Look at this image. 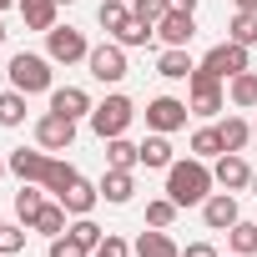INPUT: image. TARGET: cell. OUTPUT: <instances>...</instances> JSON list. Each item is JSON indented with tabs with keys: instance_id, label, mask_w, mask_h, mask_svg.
Instances as JSON below:
<instances>
[{
	"instance_id": "cell-35",
	"label": "cell",
	"mask_w": 257,
	"mask_h": 257,
	"mask_svg": "<svg viewBox=\"0 0 257 257\" xmlns=\"http://www.w3.org/2000/svg\"><path fill=\"white\" fill-rule=\"evenodd\" d=\"M26 247V222H0V257Z\"/></svg>"
},
{
	"instance_id": "cell-28",
	"label": "cell",
	"mask_w": 257,
	"mask_h": 257,
	"mask_svg": "<svg viewBox=\"0 0 257 257\" xmlns=\"http://www.w3.org/2000/svg\"><path fill=\"white\" fill-rule=\"evenodd\" d=\"M227 41H237V46H257V11H237L232 26H227Z\"/></svg>"
},
{
	"instance_id": "cell-33",
	"label": "cell",
	"mask_w": 257,
	"mask_h": 257,
	"mask_svg": "<svg viewBox=\"0 0 257 257\" xmlns=\"http://www.w3.org/2000/svg\"><path fill=\"white\" fill-rule=\"evenodd\" d=\"M66 232H71V237H76V242H81L86 252H96V247H101V237H106V232H101V227H96L91 217H76V222H71Z\"/></svg>"
},
{
	"instance_id": "cell-16",
	"label": "cell",
	"mask_w": 257,
	"mask_h": 257,
	"mask_svg": "<svg viewBox=\"0 0 257 257\" xmlns=\"http://www.w3.org/2000/svg\"><path fill=\"white\" fill-rule=\"evenodd\" d=\"M101 197L111 202V207H126L137 197V177L132 172H116V167H106V177H101Z\"/></svg>"
},
{
	"instance_id": "cell-39",
	"label": "cell",
	"mask_w": 257,
	"mask_h": 257,
	"mask_svg": "<svg viewBox=\"0 0 257 257\" xmlns=\"http://www.w3.org/2000/svg\"><path fill=\"white\" fill-rule=\"evenodd\" d=\"M172 6H177V11H197V0H172Z\"/></svg>"
},
{
	"instance_id": "cell-22",
	"label": "cell",
	"mask_w": 257,
	"mask_h": 257,
	"mask_svg": "<svg viewBox=\"0 0 257 257\" xmlns=\"http://www.w3.org/2000/svg\"><path fill=\"white\" fill-rule=\"evenodd\" d=\"M106 167H116V172L142 167V147H132L126 137H111V142H106Z\"/></svg>"
},
{
	"instance_id": "cell-11",
	"label": "cell",
	"mask_w": 257,
	"mask_h": 257,
	"mask_svg": "<svg viewBox=\"0 0 257 257\" xmlns=\"http://www.w3.org/2000/svg\"><path fill=\"white\" fill-rule=\"evenodd\" d=\"M202 222H207L212 232H227L232 222H242V212H237V197H232V192H212V197L202 202Z\"/></svg>"
},
{
	"instance_id": "cell-24",
	"label": "cell",
	"mask_w": 257,
	"mask_h": 257,
	"mask_svg": "<svg viewBox=\"0 0 257 257\" xmlns=\"http://www.w3.org/2000/svg\"><path fill=\"white\" fill-rule=\"evenodd\" d=\"M76 182H81V172H76L71 162H61V157H51V167H46V182H41V187L61 197V192H66V187H76Z\"/></svg>"
},
{
	"instance_id": "cell-41",
	"label": "cell",
	"mask_w": 257,
	"mask_h": 257,
	"mask_svg": "<svg viewBox=\"0 0 257 257\" xmlns=\"http://www.w3.org/2000/svg\"><path fill=\"white\" fill-rule=\"evenodd\" d=\"M11 6H21V0H0V11H11Z\"/></svg>"
},
{
	"instance_id": "cell-37",
	"label": "cell",
	"mask_w": 257,
	"mask_h": 257,
	"mask_svg": "<svg viewBox=\"0 0 257 257\" xmlns=\"http://www.w3.org/2000/svg\"><path fill=\"white\" fill-rule=\"evenodd\" d=\"M51 257H91V252H86V247L66 232V237H51Z\"/></svg>"
},
{
	"instance_id": "cell-32",
	"label": "cell",
	"mask_w": 257,
	"mask_h": 257,
	"mask_svg": "<svg viewBox=\"0 0 257 257\" xmlns=\"http://www.w3.org/2000/svg\"><path fill=\"white\" fill-rule=\"evenodd\" d=\"M192 157H222V137H217V126H202V132H192Z\"/></svg>"
},
{
	"instance_id": "cell-15",
	"label": "cell",
	"mask_w": 257,
	"mask_h": 257,
	"mask_svg": "<svg viewBox=\"0 0 257 257\" xmlns=\"http://www.w3.org/2000/svg\"><path fill=\"white\" fill-rule=\"evenodd\" d=\"M51 111L81 121V116H91V96H86L81 86H56V91H51Z\"/></svg>"
},
{
	"instance_id": "cell-5",
	"label": "cell",
	"mask_w": 257,
	"mask_h": 257,
	"mask_svg": "<svg viewBox=\"0 0 257 257\" xmlns=\"http://www.w3.org/2000/svg\"><path fill=\"white\" fill-rule=\"evenodd\" d=\"M46 56L56 66H71V61H86L91 46H86V36L76 26H56V31H46Z\"/></svg>"
},
{
	"instance_id": "cell-20",
	"label": "cell",
	"mask_w": 257,
	"mask_h": 257,
	"mask_svg": "<svg viewBox=\"0 0 257 257\" xmlns=\"http://www.w3.org/2000/svg\"><path fill=\"white\" fill-rule=\"evenodd\" d=\"M227 101H232L237 111H257V71H242V76H232V86H227Z\"/></svg>"
},
{
	"instance_id": "cell-42",
	"label": "cell",
	"mask_w": 257,
	"mask_h": 257,
	"mask_svg": "<svg viewBox=\"0 0 257 257\" xmlns=\"http://www.w3.org/2000/svg\"><path fill=\"white\" fill-rule=\"evenodd\" d=\"M6 36H11V31H6V26H0V46H6Z\"/></svg>"
},
{
	"instance_id": "cell-2",
	"label": "cell",
	"mask_w": 257,
	"mask_h": 257,
	"mask_svg": "<svg viewBox=\"0 0 257 257\" xmlns=\"http://www.w3.org/2000/svg\"><path fill=\"white\" fill-rule=\"evenodd\" d=\"M11 86H16V91H26V96L56 91V86H51V56H36V51L11 56Z\"/></svg>"
},
{
	"instance_id": "cell-1",
	"label": "cell",
	"mask_w": 257,
	"mask_h": 257,
	"mask_svg": "<svg viewBox=\"0 0 257 257\" xmlns=\"http://www.w3.org/2000/svg\"><path fill=\"white\" fill-rule=\"evenodd\" d=\"M212 187H217V177H212V167H207L202 157H187V162H172V167H167V197H172L177 207L207 202Z\"/></svg>"
},
{
	"instance_id": "cell-8",
	"label": "cell",
	"mask_w": 257,
	"mask_h": 257,
	"mask_svg": "<svg viewBox=\"0 0 257 257\" xmlns=\"http://www.w3.org/2000/svg\"><path fill=\"white\" fill-rule=\"evenodd\" d=\"M187 116H192V106H187V101H177V96H157V101L147 106V126H152V132H162V137L182 132Z\"/></svg>"
},
{
	"instance_id": "cell-18",
	"label": "cell",
	"mask_w": 257,
	"mask_h": 257,
	"mask_svg": "<svg viewBox=\"0 0 257 257\" xmlns=\"http://www.w3.org/2000/svg\"><path fill=\"white\" fill-rule=\"evenodd\" d=\"M132 252H137V257H182V247L167 237V227H152V232H142Z\"/></svg>"
},
{
	"instance_id": "cell-10",
	"label": "cell",
	"mask_w": 257,
	"mask_h": 257,
	"mask_svg": "<svg viewBox=\"0 0 257 257\" xmlns=\"http://www.w3.org/2000/svg\"><path fill=\"white\" fill-rule=\"evenodd\" d=\"M212 177H217L222 192H242V187H252V167L242 162V152H222L217 167H212Z\"/></svg>"
},
{
	"instance_id": "cell-40",
	"label": "cell",
	"mask_w": 257,
	"mask_h": 257,
	"mask_svg": "<svg viewBox=\"0 0 257 257\" xmlns=\"http://www.w3.org/2000/svg\"><path fill=\"white\" fill-rule=\"evenodd\" d=\"M237 11H257V0H237Z\"/></svg>"
},
{
	"instance_id": "cell-34",
	"label": "cell",
	"mask_w": 257,
	"mask_h": 257,
	"mask_svg": "<svg viewBox=\"0 0 257 257\" xmlns=\"http://www.w3.org/2000/svg\"><path fill=\"white\" fill-rule=\"evenodd\" d=\"M167 11H172V0H132V16H137L142 26H157Z\"/></svg>"
},
{
	"instance_id": "cell-23",
	"label": "cell",
	"mask_w": 257,
	"mask_h": 257,
	"mask_svg": "<svg viewBox=\"0 0 257 257\" xmlns=\"http://www.w3.org/2000/svg\"><path fill=\"white\" fill-rule=\"evenodd\" d=\"M96 21L111 31V36H121L126 26H132L137 16H132V6H126V0H101V11H96Z\"/></svg>"
},
{
	"instance_id": "cell-17",
	"label": "cell",
	"mask_w": 257,
	"mask_h": 257,
	"mask_svg": "<svg viewBox=\"0 0 257 257\" xmlns=\"http://www.w3.org/2000/svg\"><path fill=\"white\" fill-rule=\"evenodd\" d=\"M56 202H61L71 217H91V207L101 202V187H91V182H76V187H66Z\"/></svg>"
},
{
	"instance_id": "cell-30",
	"label": "cell",
	"mask_w": 257,
	"mask_h": 257,
	"mask_svg": "<svg viewBox=\"0 0 257 257\" xmlns=\"http://www.w3.org/2000/svg\"><path fill=\"white\" fill-rule=\"evenodd\" d=\"M41 207H46V197H41V192H36V187H31V182H26V187H21V192H16V217H21V222H26V227H31V222H36V212H41Z\"/></svg>"
},
{
	"instance_id": "cell-45",
	"label": "cell",
	"mask_w": 257,
	"mask_h": 257,
	"mask_svg": "<svg viewBox=\"0 0 257 257\" xmlns=\"http://www.w3.org/2000/svg\"><path fill=\"white\" fill-rule=\"evenodd\" d=\"M61 6H71V0H61Z\"/></svg>"
},
{
	"instance_id": "cell-3",
	"label": "cell",
	"mask_w": 257,
	"mask_h": 257,
	"mask_svg": "<svg viewBox=\"0 0 257 257\" xmlns=\"http://www.w3.org/2000/svg\"><path fill=\"white\" fill-rule=\"evenodd\" d=\"M132 116H137L132 96H106L101 106H91V132H96L101 142H111V137H126Z\"/></svg>"
},
{
	"instance_id": "cell-12",
	"label": "cell",
	"mask_w": 257,
	"mask_h": 257,
	"mask_svg": "<svg viewBox=\"0 0 257 257\" xmlns=\"http://www.w3.org/2000/svg\"><path fill=\"white\" fill-rule=\"evenodd\" d=\"M157 36H162L167 46H187V41L197 36V21H192V11H177V6H172V11L157 21Z\"/></svg>"
},
{
	"instance_id": "cell-6",
	"label": "cell",
	"mask_w": 257,
	"mask_h": 257,
	"mask_svg": "<svg viewBox=\"0 0 257 257\" xmlns=\"http://www.w3.org/2000/svg\"><path fill=\"white\" fill-rule=\"evenodd\" d=\"M86 66H91V76H96L101 86H116V81H126V46H116V41L91 46Z\"/></svg>"
},
{
	"instance_id": "cell-26",
	"label": "cell",
	"mask_w": 257,
	"mask_h": 257,
	"mask_svg": "<svg viewBox=\"0 0 257 257\" xmlns=\"http://www.w3.org/2000/svg\"><path fill=\"white\" fill-rule=\"evenodd\" d=\"M66 217H71V212H66L61 202H46V207L36 212V222H31V227H36V232H46V237H61V232H66Z\"/></svg>"
},
{
	"instance_id": "cell-4",
	"label": "cell",
	"mask_w": 257,
	"mask_h": 257,
	"mask_svg": "<svg viewBox=\"0 0 257 257\" xmlns=\"http://www.w3.org/2000/svg\"><path fill=\"white\" fill-rule=\"evenodd\" d=\"M187 91H192V116H222V111H227L222 76H212L207 66H197V71L187 76Z\"/></svg>"
},
{
	"instance_id": "cell-31",
	"label": "cell",
	"mask_w": 257,
	"mask_h": 257,
	"mask_svg": "<svg viewBox=\"0 0 257 257\" xmlns=\"http://www.w3.org/2000/svg\"><path fill=\"white\" fill-rule=\"evenodd\" d=\"M177 212H182V207H177L172 197H152V202H147V227H172Z\"/></svg>"
},
{
	"instance_id": "cell-7",
	"label": "cell",
	"mask_w": 257,
	"mask_h": 257,
	"mask_svg": "<svg viewBox=\"0 0 257 257\" xmlns=\"http://www.w3.org/2000/svg\"><path fill=\"white\" fill-rule=\"evenodd\" d=\"M202 66H207L212 76H222V81H232V76L252 71V61H247V46H237V41H222V46H212V51L202 56Z\"/></svg>"
},
{
	"instance_id": "cell-36",
	"label": "cell",
	"mask_w": 257,
	"mask_h": 257,
	"mask_svg": "<svg viewBox=\"0 0 257 257\" xmlns=\"http://www.w3.org/2000/svg\"><path fill=\"white\" fill-rule=\"evenodd\" d=\"M91 257H132V242L116 237V232H106V237H101V247H96Z\"/></svg>"
},
{
	"instance_id": "cell-46",
	"label": "cell",
	"mask_w": 257,
	"mask_h": 257,
	"mask_svg": "<svg viewBox=\"0 0 257 257\" xmlns=\"http://www.w3.org/2000/svg\"><path fill=\"white\" fill-rule=\"evenodd\" d=\"M0 172H6V162H0Z\"/></svg>"
},
{
	"instance_id": "cell-19",
	"label": "cell",
	"mask_w": 257,
	"mask_h": 257,
	"mask_svg": "<svg viewBox=\"0 0 257 257\" xmlns=\"http://www.w3.org/2000/svg\"><path fill=\"white\" fill-rule=\"evenodd\" d=\"M217 137H222V152H242L257 132H252L247 116H227V121H217Z\"/></svg>"
},
{
	"instance_id": "cell-14",
	"label": "cell",
	"mask_w": 257,
	"mask_h": 257,
	"mask_svg": "<svg viewBox=\"0 0 257 257\" xmlns=\"http://www.w3.org/2000/svg\"><path fill=\"white\" fill-rule=\"evenodd\" d=\"M192 71H197V61L187 56V46H167V51L157 56V76H162V81H187Z\"/></svg>"
},
{
	"instance_id": "cell-38",
	"label": "cell",
	"mask_w": 257,
	"mask_h": 257,
	"mask_svg": "<svg viewBox=\"0 0 257 257\" xmlns=\"http://www.w3.org/2000/svg\"><path fill=\"white\" fill-rule=\"evenodd\" d=\"M182 257H217V247H212V242H192Z\"/></svg>"
},
{
	"instance_id": "cell-43",
	"label": "cell",
	"mask_w": 257,
	"mask_h": 257,
	"mask_svg": "<svg viewBox=\"0 0 257 257\" xmlns=\"http://www.w3.org/2000/svg\"><path fill=\"white\" fill-rule=\"evenodd\" d=\"M252 197H257V172H252Z\"/></svg>"
},
{
	"instance_id": "cell-13",
	"label": "cell",
	"mask_w": 257,
	"mask_h": 257,
	"mask_svg": "<svg viewBox=\"0 0 257 257\" xmlns=\"http://www.w3.org/2000/svg\"><path fill=\"white\" fill-rule=\"evenodd\" d=\"M6 167H11L21 182H36V187H41V182H46V167H51V152H46V147H41V152H26V147H21V152H11Z\"/></svg>"
},
{
	"instance_id": "cell-44",
	"label": "cell",
	"mask_w": 257,
	"mask_h": 257,
	"mask_svg": "<svg viewBox=\"0 0 257 257\" xmlns=\"http://www.w3.org/2000/svg\"><path fill=\"white\" fill-rule=\"evenodd\" d=\"M252 132H257V116H252Z\"/></svg>"
},
{
	"instance_id": "cell-27",
	"label": "cell",
	"mask_w": 257,
	"mask_h": 257,
	"mask_svg": "<svg viewBox=\"0 0 257 257\" xmlns=\"http://www.w3.org/2000/svg\"><path fill=\"white\" fill-rule=\"evenodd\" d=\"M227 242L237 257H257V222H232L227 227Z\"/></svg>"
},
{
	"instance_id": "cell-9",
	"label": "cell",
	"mask_w": 257,
	"mask_h": 257,
	"mask_svg": "<svg viewBox=\"0 0 257 257\" xmlns=\"http://www.w3.org/2000/svg\"><path fill=\"white\" fill-rule=\"evenodd\" d=\"M71 142H76V121H71V116L46 111V116L36 121V147H46V152H66Z\"/></svg>"
},
{
	"instance_id": "cell-25",
	"label": "cell",
	"mask_w": 257,
	"mask_h": 257,
	"mask_svg": "<svg viewBox=\"0 0 257 257\" xmlns=\"http://www.w3.org/2000/svg\"><path fill=\"white\" fill-rule=\"evenodd\" d=\"M142 167H162V172L172 167V142H167L162 132H152V137L142 142Z\"/></svg>"
},
{
	"instance_id": "cell-21",
	"label": "cell",
	"mask_w": 257,
	"mask_h": 257,
	"mask_svg": "<svg viewBox=\"0 0 257 257\" xmlns=\"http://www.w3.org/2000/svg\"><path fill=\"white\" fill-rule=\"evenodd\" d=\"M56 6L61 0H21V16L31 31H56Z\"/></svg>"
},
{
	"instance_id": "cell-29",
	"label": "cell",
	"mask_w": 257,
	"mask_h": 257,
	"mask_svg": "<svg viewBox=\"0 0 257 257\" xmlns=\"http://www.w3.org/2000/svg\"><path fill=\"white\" fill-rule=\"evenodd\" d=\"M26 121V91H0V126H21Z\"/></svg>"
}]
</instances>
